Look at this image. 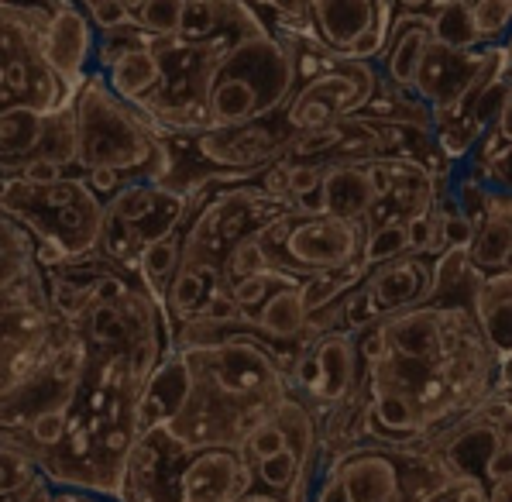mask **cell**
<instances>
[{"instance_id":"1","label":"cell","mask_w":512,"mask_h":502,"mask_svg":"<svg viewBox=\"0 0 512 502\" xmlns=\"http://www.w3.org/2000/svg\"><path fill=\"white\" fill-rule=\"evenodd\" d=\"M217 331L214 344L176 348L183 351L193 386L183 410L159 430L189 451L241 447L293 392L286 362L262 334H238V324Z\"/></svg>"},{"instance_id":"2","label":"cell","mask_w":512,"mask_h":502,"mask_svg":"<svg viewBox=\"0 0 512 502\" xmlns=\"http://www.w3.org/2000/svg\"><path fill=\"white\" fill-rule=\"evenodd\" d=\"M73 121V162L86 172H155V183L165 172V141L159 124L141 107L121 100L114 90L90 76L69 107Z\"/></svg>"},{"instance_id":"3","label":"cell","mask_w":512,"mask_h":502,"mask_svg":"<svg viewBox=\"0 0 512 502\" xmlns=\"http://www.w3.org/2000/svg\"><path fill=\"white\" fill-rule=\"evenodd\" d=\"M0 207L31 231L38 245H55L69 258H86L100 248L107 224V203L86 179H59L52 186H31L11 179Z\"/></svg>"},{"instance_id":"4","label":"cell","mask_w":512,"mask_h":502,"mask_svg":"<svg viewBox=\"0 0 512 502\" xmlns=\"http://www.w3.org/2000/svg\"><path fill=\"white\" fill-rule=\"evenodd\" d=\"M262 248L272 262V272L303 282L317 272H365V224L341 221V217H303L296 210L262 231Z\"/></svg>"},{"instance_id":"5","label":"cell","mask_w":512,"mask_h":502,"mask_svg":"<svg viewBox=\"0 0 512 502\" xmlns=\"http://www.w3.org/2000/svg\"><path fill=\"white\" fill-rule=\"evenodd\" d=\"M45 25H38L35 14L28 11L0 7V111L31 107L45 117H55L73 107L66 83L55 76L42 52Z\"/></svg>"},{"instance_id":"6","label":"cell","mask_w":512,"mask_h":502,"mask_svg":"<svg viewBox=\"0 0 512 502\" xmlns=\"http://www.w3.org/2000/svg\"><path fill=\"white\" fill-rule=\"evenodd\" d=\"M382 76L372 62H351L344 56H327L313 76H306L282 107V124L289 135H310L358 117L375 104Z\"/></svg>"},{"instance_id":"7","label":"cell","mask_w":512,"mask_h":502,"mask_svg":"<svg viewBox=\"0 0 512 502\" xmlns=\"http://www.w3.org/2000/svg\"><path fill=\"white\" fill-rule=\"evenodd\" d=\"M189 214V193L165 183H128L107 203V224L100 251L110 265H135L152 241L179 231Z\"/></svg>"},{"instance_id":"8","label":"cell","mask_w":512,"mask_h":502,"mask_svg":"<svg viewBox=\"0 0 512 502\" xmlns=\"http://www.w3.org/2000/svg\"><path fill=\"white\" fill-rule=\"evenodd\" d=\"M69 327L35 303L0 300V406L42 379Z\"/></svg>"},{"instance_id":"9","label":"cell","mask_w":512,"mask_h":502,"mask_svg":"<svg viewBox=\"0 0 512 502\" xmlns=\"http://www.w3.org/2000/svg\"><path fill=\"white\" fill-rule=\"evenodd\" d=\"M293 386L317 413H330L337 406L361 396V358L358 337L351 331L320 334L289 372Z\"/></svg>"},{"instance_id":"10","label":"cell","mask_w":512,"mask_h":502,"mask_svg":"<svg viewBox=\"0 0 512 502\" xmlns=\"http://www.w3.org/2000/svg\"><path fill=\"white\" fill-rule=\"evenodd\" d=\"M179 135V131H172ZM293 138L282 117H269L258 124H238V128H207L189 131L186 145L200 155V162L227 172H258L282 162L293 148Z\"/></svg>"},{"instance_id":"11","label":"cell","mask_w":512,"mask_h":502,"mask_svg":"<svg viewBox=\"0 0 512 502\" xmlns=\"http://www.w3.org/2000/svg\"><path fill=\"white\" fill-rule=\"evenodd\" d=\"M433 265H437L433 255L409 251V255L396 258V262L368 269V276L361 279V289L372 296L378 317L385 320L392 313L423 307V303L433 300Z\"/></svg>"},{"instance_id":"12","label":"cell","mask_w":512,"mask_h":502,"mask_svg":"<svg viewBox=\"0 0 512 502\" xmlns=\"http://www.w3.org/2000/svg\"><path fill=\"white\" fill-rule=\"evenodd\" d=\"M42 52L49 59V66L55 69V76L66 83L69 97L76 100V93L90 80L86 76V62L93 56L90 18H86L80 7L69 4V0L55 4V11L49 14V25L42 31Z\"/></svg>"},{"instance_id":"13","label":"cell","mask_w":512,"mask_h":502,"mask_svg":"<svg viewBox=\"0 0 512 502\" xmlns=\"http://www.w3.org/2000/svg\"><path fill=\"white\" fill-rule=\"evenodd\" d=\"M310 21L320 45L334 56H344V49L358 35L372 28L392 31V0H310Z\"/></svg>"},{"instance_id":"14","label":"cell","mask_w":512,"mask_h":502,"mask_svg":"<svg viewBox=\"0 0 512 502\" xmlns=\"http://www.w3.org/2000/svg\"><path fill=\"white\" fill-rule=\"evenodd\" d=\"M433 45V18L427 11H403L392 21L389 49L382 56V80H389L392 90L413 93L416 73L427 59Z\"/></svg>"},{"instance_id":"15","label":"cell","mask_w":512,"mask_h":502,"mask_svg":"<svg viewBox=\"0 0 512 502\" xmlns=\"http://www.w3.org/2000/svg\"><path fill=\"white\" fill-rule=\"evenodd\" d=\"M471 313L492 355L499 362H512V265L478 276L471 289Z\"/></svg>"},{"instance_id":"16","label":"cell","mask_w":512,"mask_h":502,"mask_svg":"<svg viewBox=\"0 0 512 502\" xmlns=\"http://www.w3.org/2000/svg\"><path fill=\"white\" fill-rule=\"evenodd\" d=\"M475 272H499L512 265V193L492 196V207L475 227V241L468 248Z\"/></svg>"},{"instance_id":"17","label":"cell","mask_w":512,"mask_h":502,"mask_svg":"<svg viewBox=\"0 0 512 502\" xmlns=\"http://www.w3.org/2000/svg\"><path fill=\"white\" fill-rule=\"evenodd\" d=\"M162 83V62L152 45H128L107 69V86L128 104H145Z\"/></svg>"},{"instance_id":"18","label":"cell","mask_w":512,"mask_h":502,"mask_svg":"<svg viewBox=\"0 0 512 502\" xmlns=\"http://www.w3.org/2000/svg\"><path fill=\"white\" fill-rule=\"evenodd\" d=\"M433 18V42L447 45L458 52H475L478 45H485L482 31L475 25L471 14V0H440L430 11Z\"/></svg>"},{"instance_id":"19","label":"cell","mask_w":512,"mask_h":502,"mask_svg":"<svg viewBox=\"0 0 512 502\" xmlns=\"http://www.w3.org/2000/svg\"><path fill=\"white\" fill-rule=\"evenodd\" d=\"M179 262H183V234L176 231V234H169V238H162V241H152V245L138 255L141 282H145V286L162 300L165 286H169V279L176 276Z\"/></svg>"},{"instance_id":"20","label":"cell","mask_w":512,"mask_h":502,"mask_svg":"<svg viewBox=\"0 0 512 502\" xmlns=\"http://www.w3.org/2000/svg\"><path fill=\"white\" fill-rule=\"evenodd\" d=\"M110 272L104 276L90 279V282H73L66 276H55L52 279V310L55 317H62L66 324H80V320L90 313V307L97 303L100 296V282H104Z\"/></svg>"},{"instance_id":"21","label":"cell","mask_w":512,"mask_h":502,"mask_svg":"<svg viewBox=\"0 0 512 502\" xmlns=\"http://www.w3.org/2000/svg\"><path fill=\"white\" fill-rule=\"evenodd\" d=\"M38 478H42V472H38V465L25 451L0 441V502H14Z\"/></svg>"},{"instance_id":"22","label":"cell","mask_w":512,"mask_h":502,"mask_svg":"<svg viewBox=\"0 0 512 502\" xmlns=\"http://www.w3.org/2000/svg\"><path fill=\"white\" fill-rule=\"evenodd\" d=\"M189 0H141L135 7V25L155 38L179 35Z\"/></svg>"},{"instance_id":"23","label":"cell","mask_w":512,"mask_h":502,"mask_svg":"<svg viewBox=\"0 0 512 502\" xmlns=\"http://www.w3.org/2000/svg\"><path fill=\"white\" fill-rule=\"evenodd\" d=\"M409 255V238H406V224H382L365 231V251H361V262L365 269L375 265L396 262V258Z\"/></svg>"},{"instance_id":"24","label":"cell","mask_w":512,"mask_h":502,"mask_svg":"<svg viewBox=\"0 0 512 502\" xmlns=\"http://www.w3.org/2000/svg\"><path fill=\"white\" fill-rule=\"evenodd\" d=\"M413 502H488V485L478 478H464L447 472L437 485H430L427 492H420Z\"/></svg>"},{"instance_id":"25","label":"cell","mask_w":512,"mask_h":502,"mask_svg":"<svg viewBox=\"0 0 512 502\" xmlns=\"http://www.w3.org/2000/svg\"><path fill=\"white\" fill-rule=\"evenodd\" d=\"M471 14L485 45H499L512 28V0H471Z\"/></svg>"},{"instance_id":"26","label":"cell","mask_w":512,"mask_h":502,"mask_svg":"<svg viewBox=\"0 0 512 502\" xmlns=\"http://www.w3.org/2000/svg\"><path fill=\"white\" fill-rule=\"evenodd\" d=\"M83 7L90 25L100 28L104 35H114V31L135 25V7L128 0H83Z\"/></svg>"},{"instance_id":"27","label":"cell","mask_w":512,"mask_h":502,"mask_svg":"<svg viewBox=\"0 0 512 502\" xmlns=\"http://www.w3.org/2000/svg\"><path fill=\"white\" fill-rule=\"evenodd\" d=\"M406 238H409V251L416 255H440V207L433 203L430 210L409 217L406 221Z\"/></svg>"},{"instance_id":"28","label":"cell","mask_w":512,"mask_h":502,"mask_svg":"<svg viewBox=\"0 0 512 502\" xmlns=\"http://www.w3.org/2000/svg\"><path fill=\"white\" fill-rule=\"evenodd\" d=\"M241 447H244V454H248L251 465H255V461H265V458H272V454H279V451H289V437L275 420H265L258 430H251L248 441H244Z\"/></svg>"},{"instance_id":"29","label":"cell","mask_w":512,"mask_h":502,"mask_svg":"<svg viewBox=\"0 0 512 502\" xmlns=\"http://www.w3.org/2000/svg\"><path fill=\"white\" fill-rule=\"evenodd\" d=\"M475 241V221L468 214H461L458 207L454 210H440V248H471Z\"/></svg>"},{"instance_id":"30","label":"cell","mask_w":512,"mask_h":502,"mask_svg":"<svg viewBox=\"0 0 512 502\" xmlns=\"http://www.w3.org/2000/svg\"><path fill=\"white\" fill-rule=\"evenodd\" d=\"M492 138H485L482 145H495V141H502V145H512V86L502 83V97L499 104H495V114H492V131H488Z\"/></svg>"},{"instance_id":"31","label":"cell","mask_w":512,"mask_h":502,"mask_svg":"<svg viewBox=\"0 0 512 502\" xmlns=\"http://www.w3.org/2000/svg\"><path fill=\"white\" fill-rule=\"evenodd\" d=\"M21 179L31 186H52L62 179V162L52 159V155H35L21 166Z\"/></svg>"},{"instance_id":"32","label":"cell","mask_w":512,"mask_h":502,"mask_svg":"<svg viewBox=\"0 0 512 502\" xmlns=\"http://www.w3.org/2000/svg\"><path fill=\"white\" fill-rule=\"evenodd\" d=\"M324 183V166L317 162H289V196H299Z\"/></svg>"},{"instance_id":"33","label":"cell","mask_w":512,"mask_h":502,"mask_svg":"<svg viewBox=\"0 0 512 502\" xmlns=\"http://www.w3.org/2000/svg\"><path fill=\"white\" fill-rule=\"evenodd\" d=\"M482 478H485V485L502 482V478H512V437L499 447V451L492 454V458H488Z\"/></svg>"},{"instance_id":"34","label":"cell","mask_w":512,"mask_h":502,"mask_svg":"<svg viewBox=\"0 0 512 502\" xmlns=\"http://www.w3.org/2000/svg\"><path fill=\"white\" fill-rule=\"evenodd\" d=\"M293 210L303 217H320L327 214V196H324V186H313V190L293 196Z\"/></svg>"},{"instance_id":"35","label":"cell","mask_w":512,"mask_h":502,"mask_svg":"<svg viewBox=\"0 0 512 502\" xmlns=\"http://www.w3.org/2000/svg\"><path fill=\"white\" fill-rule=\"evenodd\" d=\"M121 176L124 172H117V169H93V172H86V183H90V190L97 196H114L124 186Z\"/></svg>"},{"instance_id":"36","label":"cell","mask_w":512,"mask_h":502,"mask_svg":"<svg viewBox=\"0 0 512 502\" xmlns=\"http://www.w3.org/2000/svg\"><path fill=\"white\" fill-rule=\"evenodd\" d=\"M55 502H117V499L97 496V492H83V489H55Z\"/></svg>"},{"instance_id":"37","label":"cell","mask_w":512,"mask_h":502,"mask_svg":"<svg viewBox=\"0 0 512 502\" xmlns=\"http://www.w3.org/2000/svg\"><path fill=\"white\" fill-rule=\"evenodd\" d=\"M488 502H512V478L488 485Z\"/></svg>"},{"instance_id":"38","label":"cell","mask_w":512,"mask_h":502,"mask_svg":"<svg viewBox=\"0 0 512 502\" xmlns=\"http://www.w3.org/2000/svg\"><path fill=\"white\" fill-rule=\"evenodd\" d=\"M238 502H289V499L279 496V492H269V489H262V485H255V489H251L248 496H241Z\"/></svg>"},{"instance_id":"39","label":"cell","mask_w":512,"mask_h":502,"mask_svg":"<svg viewBox=\"0 0 512 502\" xmlns=\"http://www.w3.org/2000/svg\"><path fill=\"white\" fill-rule=\"evenodd\" d=\"M269 4L282 14H306L310 11V0H269Z\"/></svg>"},{"instance_id":"40","label":"cell","mask_w":512,"mask_h":502,"mask_svg":"<svg viewBox=\"0 0 512 502\" xmlns=\"http://www.w3.org/2000/svg\"><path fill=\"white\" fill-rule=\"evenodd\" d=\"M399 4H403V11H423L430 0H399Z\"/></svg>"},{"instance_id":"41","label":"cell","mask_w":512,"mask_h":502,"mask_svg":"<svg viewBox=\"0 0 512 502\" xmlns=\"http://www.w3.org/2000/svg\"><path fill=\"white\" fill-rule=\"evenodd\" d=\"M502 49H506V56H509V66H512V35L506 38V45H502Z\"/></svg>"}]
</instances>
